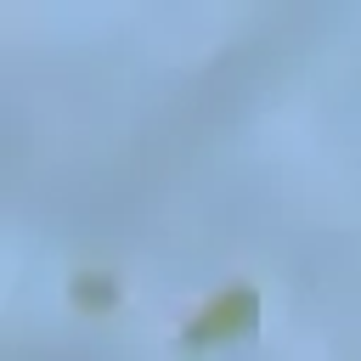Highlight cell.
Masks as SVG:
<instances>
[{"mask_svg": "<svg viewBox=\"0 0 361 361\" xmlns=\"http://www.w3.org/2000/svg\"><path fill=\"white\" fill-rule=\"evenodd\" d=\"M254 316H259V293H254L248 282H237V288L214 293V299H209V305L180 327V344H186V350H197V344H214V338L248 333V327H254Z\"/></svg>", "mask_w": 361, "mask_h": 361, "instance_id": "6da1fadb", "label": "cell"}, {"mask_svg": "<svg viewBox=\"0 0 361 361\" xmlns=\"http://www.w3.org/2000/svg\"><path fill=\"white\" fill-rule=\"evenodd\" d=\"M73 299H96V305H113V282H73Z\"/></svg>", "mask_w": 361, "mask_h": 361, "instance_id": "7a4b0ae2", "label": "cell"}]
</instances>
